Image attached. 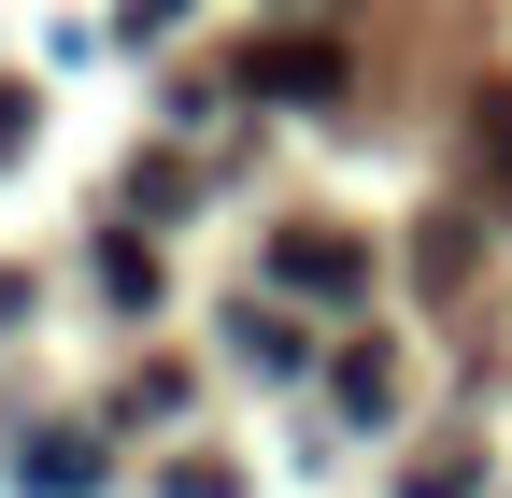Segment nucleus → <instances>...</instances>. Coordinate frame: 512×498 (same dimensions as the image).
<instances>
[{
  "label": "nucleus",
  "instance_id": "obj_1",
  "mask_svg": "<svg viewBox=\"0 0 512 498\" xmlns=\"http://www.w3.org/2000/svg\"><path fill=\"white\" fill-rule=\"evenodd\" d=\"M271 271H285V299H328V314H342V299H370V257H356L342 228H285Z\"/></svg>",
  "mask_w": 512,
  "mask_h": 498
},
{
  "label": "nucleus",
  "instance_id": "obj_2",
  "mask_svg": "<svg viewBox=\"0 0 512 498\" xmlns=\"http://www.w3.org/2000/svg\"><path fill=\"white\" fill-rule=\"evenodd\" d=\"M242 72L271 86V100H328V86H342V57H328V43H256Z\"/></svg>",
  "mask_w": 512,
  "mask_h": 498
},
{
  "label": "nucleus",
  "instance_id": "obj_3",
  "mask_svg": "<svg viewBox=\"0 0 512 498\" xmlns=\"http://www.w3.org/2000/svg\"><path fill=\"white\" fill-rule=\"evenodd\" d=\"M328 399H342L356 427H384V413H399V356H384V342H370V356H342V370H328Z\"/></svg>",
  "mask_w": 512,
  "mask_h": 498
},
{
  "label": "nucleus",
  "instance_id": "obj_4",
  "mask_svg": "<svg viewBox=\"0 0 512 498\" xmlns=\"http://www.w3.org/2000/svg\"><path fill=\"white\" fill-rule=\"evenodd\" d=\"M29 484L43 498H86L100 484V442H86V427H43V442H29Z\"/></svg>",
  "mask_w": 512,
  "mask_h": 498
},
{
  "label": "nucleus",
  "instance_id": "obj_5",
  "mask_svg": "<svg viewBox=\"0 0 512 498\" xmlns=\"http://www.w3.org/2000/svg\"><path fill=\"white\" fill-rule=\"evenodd\" d=\"M100 285H114V314H157V285H171V271L143 257V242H114V257H100Z\"/></svg>",
  "mask_w": 512,
  "mask_h": 498
},
{
  "label": "nucleus",
  "instance_id": "obj_6",
  "mask_svg": "<svg viewBox=\"0 0 512 498\" xmlns=\"http://www.w3.org/2000/svg\"><path fill=\"white\" fill-rule=\"evenodd\" d=\"M29 143V86H0V157H15Z\"/></svg>",
  "mask_w": 512,
  "mask_h": 498
}]
</instances>
